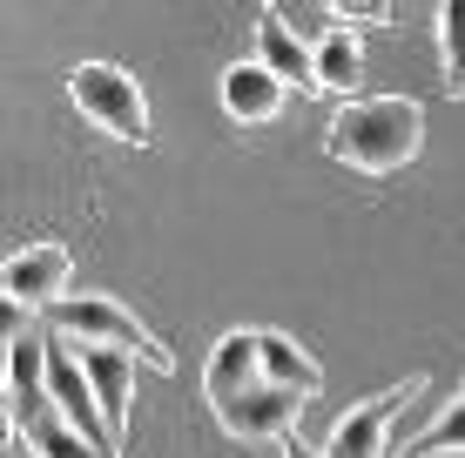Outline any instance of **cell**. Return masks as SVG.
<instances>
[{"instance_id": "obj_15", "label": "cell", "mask_w": 465, "mask_h": 458, "mask_svg": "<svg viewBox=\"0 0 465 458\" xmlns=\"http://www.w3.org/2000/svg\"><path fill=\"white\" fill-rule=\"evenodd\" d=\"M439 452H465V385H459V398L445 404V412L431 418L419 438H405L391 458H439Z\"/></svg>"}, {"instance_id": "obj_9", "label": "cell", "mask_w": 465, "mask_h": 458, "mask_svg": "<svg viewBox=\"0 0 465 458\" xmlns=\"http://www.w3.org/2000/svg\"><path fill=\"white\" fill-rule=\"evenodd\" d=\"M283 94H291V88H283L263 61H236V68H223V115L243 122V129L277 122L283 115Z\"/></svg>"}, {"instance_id": "obj_7", "label": "cell", "mask_w": 465, "mask_h": 458, "mask_svg": "<svg viewBox=\"0 0 465 458\" xmlns=\"http://www.w3.org/2000/svg\"><path fill=\"white\" fill-rule=\"evenodd\" d=\"M68 277H74V257L61 243H27L7 257V304L14 310H35V304H61L68 297Z\"/></svg>"}, {"instance_id": "obj_4", "label": "cell", "mask_w": 465, "mask_h": 458, "mask_svg": "<svg viewBox=\"0 0 465 458\" xmlns=\"http://www.w3.org/2000/svg\"><path fill=\"white\" fill-rule=\"evenodd\" d=\"M425 391V377H405V385H391V391H371L364 404H351V412L331 424V438H324V458H391L384 452V432H391V418L405 412L411 398Z\"/></svg>"}, {"instance_id": "obj_10", "label": "cell", "mask_w": 465, "mask_h": 458, "mask_svg": "<svg viewBox=\"0 0 465 458\" xmlns=\"http://www.w3.org/2000/svg\"><path fill=\"white\" fill-rule=\"evenodd\" d=\"M256 61H263L270 74H277L283 88H303V94H317V47H303L291 27L277 21V7H263L256 14Z\"/></svg>"}, {"instance_id": "obj_6", "label": "cell", "mask_w": 465, "mask_h": 458, "mask_svg": "<svg viewBox=\"0 0 465 458\" xmlns=\"http://www.w3.org/2000/svg\"><path fill=\"white\" fill-rule=\"evenodd\" d=\"M297 418H303V398H297V391H277V385H256V391H243L236 404H223V412H216L223 432L250 438V445H291Z\"/></svg>"}, {"instance_id": "obj_13", "label": "cell", "mask_w": 465, "mask_h": 458, "mask_svg": "<svg viewBox=\"0 0 465 458\" xmlns=\"http://www.w3.org/2000/svg\"><path fill=\"white\" fill-rule=\"evenodd\" d=\"M358 82H364V41H358V27H338L317 47V94H344L351 102Z\"/></svg>"}, {"instance_id": "obj_3", "label": "cell", "mask_w": 465, "mask_h": 458, "mask_svg": "<svg viewBox=\"0 0 465 458\" xmlns=\"http://www.w3.org/2000/svg\"><path fill=\"white\" fill-rule=\"evenodd\" d=\"M68 94L102 135L128 141V149L149 141V102H142V88H135L128 68H115V61H82V68L68 74Z\"/></svg>"}, {"instance_id": "obj_1", "label": "cell", "mask_w": 465, "mask_h": 458, "mask_svg": "<svg viewBox=\"0 0 465 458\" xmlns=\"http://www.w3.org/2000/svg\"><path fill=\"white\" fill-rule=\"evenodd\" d=\"M324 149H331V162L358 169V176H391V169L419 162L425 108L411 94H351V102H338V115H331Z\"/></svg>"}, {"instance_id": "obj_5", "label": "cell", "mask_w": 465, "mask_h": 458, "mask_svg": "<svg viewBox=\"0 0 465 458\" xmlns=\"http://www.w3.org/2000/svg\"><path fill=\"white\" fill-rule=\"evenodd\" d=\"M54 412V337H14L7 344V418L14 438L35 418Z\"/></svg>"}, {"instance_id": "obj_12", "label": "cell", "mask_w": 465, "mask_h": 458, "mask_svg": "<svg viewBox=\"0 0 465 458\" xmlns=\"http://www.w3.org/2000/svg\"><path fill=\"white\" fill-rule=\"evenodd\" d=\"M256 351H263V385L277 391H297V398H317L324 391V371H317V357L291 344L283 330H256Z\"/></svg>"}, {"instance_id": "obj_2", "label": "cell", "mask_w": 465, "mask_h": 458, "mask_svg": "<svg viewBox=\"0 0 465 458\" xmlns=\"http://www.w3.org/2000/svg\"><path fill=\"white\" fill-rule=\"evenodd\" d=\"M54 337L94 344V351H128L135 365H149V371H175V357L163 351V337H155L128 304H115V297H61V304H54Z\"/></svg>"}, {"instance_id": "obj_11", "label": "cell", "mask_w": 465, "mask_h": 458, "mask_svg": "<svg viewBox=\"0 0 465 458\" xmlns=\"http://www.w3.org/2000/svg\"><path fill=\"white\" fill-rule=\"evenodd\" d=\"M82 371H88V385H94V398H102V418H108V432L128 438V404H135V357L128 351H94V344H82Z\"/></svg>"}, {"instance_id": "obj_16", "label": "cell", "mask_w": 465, "mask_h": 458, "mask_svg": "<svg viewBox=\"0 0 465 458\" xmlns=\"http://www.w3.org/2000/svg\"><path fill=\"white\" fill-rule=\"evenodd\" d=\"M439 61H445V94H465V0L439 7Z\"/></svg>"}, {"instance_id": "obj_17", "label": "cell", "mask_w": 465, "mask_h": 458, "mask_svg": "<svg viewBox=\"0 0 465 458\" xmlns=\"http://www.w3.org/2000/svg\"><path fill=\"white\" fill-rule=\"evenodd\" d=\"M283 458H324V452H311V445H297V438H291V445H283Z\"/></svg>"}, {"instance_id": "obj_8", "label": "cell", "mask_w": 465, "mask_h": 458, "mask_svg": "<svg viewBox=\"0 0 465 458\" xmlns=\"http://www.w3.org/2000/svg\"><path fill=\"white\" fill-rule=\"evenodd\" d=\"M263 385V351H256V330H230V337H216L210 351V371H203V391H210V404H236L243 391Z\"/></svg>"}, {"instance_id": "obj_14", "label": "cell", "mask_w": 465, "mask_h": 458, "mask_svg": "<svg viewBox=\"0 0 465 458\" xmlns=\"http://www.w3.org/2000/svg\"><path fill=\"white\" fill-rule=\"evenodd\" d=\"M21 445L35 452V458H108L102 445H88V438L74 432V424L61 418V412H47V418H35V424H27V432H21Z\"/></svg>"}]
</instances>
